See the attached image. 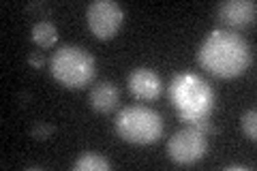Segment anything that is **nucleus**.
I'll return each mask as SVG.
<instances>
[{"label": "nucleus", "instance_id": "nucleus-1", "mask_svg": "<svg viewBox=\"0 0 257 171\" xmlns=\"http://www.w3.org/2000/svg\"><path fill=\"white\" fill-rule=\"evenodd\" d=\"M253 52L242 35L234 30H212L208 32L197 50V62L208 73L229 79L238 77L251 67Z\"/></svg>", "mask_w": 257, "mask_h": 171}, {"label": "nucleus", "instance_id": "nucleus-2", "mask_svg": "<svg viewBox=\"0 0 257 171\" xmlns=\"http://www.w3.org/2000/svg\"><path fill=\"white\" fill-rule=\"evenodd\" d=\"M167 94L180 120L187 124L193 120L208 118L216 105L212 86L197 73H178L167 86Z\"/></svg>", "mask_w": 257, "mask_h": 171}, {"label": "nucleus", "instance_id": "nucleus-3", "mask_svg": "<svg viewBox=\"0 0 257 171\" xmlns=\"http://www.w3.org/2000/svg\"><path fill=\"white\" fill-rule=\"evenodd\" d=\"M52 77L60 86L79 90L86 88L96 75V62L90 52H86L79 45H62L58 52H54L50 60Z\"/></svg>", "mask_w": 257, "mask_h": 171}, {"label": "nucleus", "instance_id": "nucleus-4", "mask_svg": "<svg viewBox=\"0 0 257 171\" xmlns=\"http://www.w3.org/2000/svg\"><path fill=\"white\" fill-rule=\"evenodd\" d=\"M114 128L120 139L138 145H148L161 139L163 135V118L161 113L155 111L146 105H131L118 111L114 120Z\"/></svg>", "mask_w": 257, "mask_h": 171}, {"label": "nucleus", "instance_id": "nucleus-5", "mask_svg": "<svg viewBox=\"0 0 257 171\" xmlns=\"http://www.w3.org/2000/svg\"><path fill=\"white\" fill-rule=\"evenodd\" d=\"M208 150L206 135L193 126H187L182 131L174 133L167 141V156L176 165H193V162L202 160Z\"/></svg>", "mask_w": 257, "mask_h": 171}, {"label": "nucleus", "instance_id": "nucleus-6", "mask_svg": "<svg viewBox=\"0 0 257 171\" xmlns=\"http://www.w3.org/2000/svg\"><path fill=\"white\" fill-rule=\"evenodd\" d=\"M122 20H124V13L114 0H94V3L88 5V11H86L88 28L99 39L116 37V32L122 26Z\"/></svg>", "mask_w": 257, "mask_h": 171}, {"label": "nucleus", "instance_id": "nucleus-7", "mask_svg": "<svg viewBox=\"0 0 257 171\" xmlns=\"http://www.w3.org/2000/svg\"><path fill=\"white\" fill-rule=\"evenodd\" d=\"M257 5L255 0H223L216 5V18L231 28H242L255 22Z\"/></svg>", "mask_w": 257, "mask_h": 171}, {"label": "nucleus", "instance_id": "nucleus-8", "mask_svg": "<svg viewBox=\"0 0 257 171\" xmlns=\"http://www.w3.org/2000/svg\"><path fill=\"white\" fill-rule=\"evenodd\" d=\"M128 90L140 101H155L163 92V81L157 75V71L138 67L128 73Z\"/></svg>", "mask_w": 257, "mask_h": 171}, {"label": "nucleus", "instance_id": "nucleus-9", "mask_svg": "<svg viewBox=\"0 0 257 171\" xmlns=\"http://www.w3.org/2000/svg\"><path fill=\"white\" fill-rule=\"evenodd\" d=\"M118 99H120V92L114 81H99L90 90V107L94 111L109 113L111 109H116Z\"/></svg>", "mask_w": 257, "mask_h": 171}, {"label": "nucleus", "instance_id": "nucleus-10", "mask_svg": "<svg viewBox=\"0 0 257 171\" xmlns=\"http://www.w3.org/2000/svg\"><path fill=\"white\" fill-rule=\"evenodd\" d=\"M30 39L35 41L39 47L47 50V47L56 45V41H58V28H56L50 20H39L30 30Z\"/></svg>", "mask_w": 257, "mask_h": 171}, {"label": "nucleus", "instance_id": "nucleus-11", "mask_svg": "<svg viewBox=\"0 0 257 171\" xmlns=\"http://www.w3.org/2000/svg\"><path fill=\"white\" fill-rule=\"evenodd\" d=\"M111 167V162L99 152H84L75 162L73 169L75 171H105Z\"/></svg>", "mask_w": 257, "mask_h": 171}, {"label": "nucleus", "instance_id": "nucleus-12", "mask_svg": "<svg viewBox=\"0 0 257 171\" xmlns=\"http://www.w3.org/2000/svg\"><path fill=\"white\" fill-rule=\"evenodd\" d=\"M242 131L251 141L257 139V111L248 109L242 113Z\"/></svg>", "mask_w": 257, "mask_h": 171}, {"label": "nucleus", "instance_id": "nucleus-13", "mask_svg": "<svg viewBox=\"0 0 257 171\" xmlns=\"http://www.w3.org/2000/svg\"><path fill=\"white\" fill-rule=\"evenodd\" d=\"M52 133H54V126L50 124V122H39V124L32 126L30 137L32 139H37V141H45V139H50Z\"/></svg>", "mask_w": 257, "mask_h": 171}, {"label": "nucleus", "instance_id": "nucleus-14", "mask_svg": "<svg viewBox=\"0 0 257 171\" xmlns=\"http://www.w3.org/2000/svg\"><path fill=\"white\" fill-rule=\"evenodd\" d=\"M189 126L193 128H197V131H202L204 135H210V133H216V128L212 126V122L208 120V118H199V120H193L189 122Z\"/></svg>", "mask_w": 257, "mask_h": 171}, {"label": "nucleus", "instance_id": "nucleus-15", "mask_svg": "<svg viewBox=\"0 0 257 171\" xmlns=\"http://www.w3.org/2000/svg\"><path fill=\"white\" fill-rule=\"evenodd\" d=\"M28 64L32 69H43V56L41 54H37V52H32L28 56Z\"/></svg>", "mask_w": 257, "mask_h": 171}, {"label": "nucleus", "instance_id": "nucleus-16", "mask_svg": "<svg viewBox=\"0 0 257 171\" xmlns=\"http://www.w3.org/2000/svg\"><path fill=\"white\" fill-rule=\"evenodd\" d=\"M26 11H28V13H32V11H43V13H45V11H47V5H45V3H30V5L26 7Z\"/></svg>", "mask_w": 257, "mask_h": 171}]
</instances>
